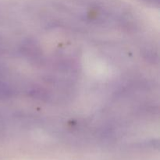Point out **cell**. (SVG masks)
Listing matches in <instances>:
<instances>
[{
    "label": "cell",
    "instance_id": "1",
    "mask_svg": "<svg viewBox=\"0 0 160 160\" xmlns=\"http://www.w3.org/2000/svg\"><path fill=\"white\" fill-rule=\"evenodd\" d=\"M10 88L5 84L0 83V99L8 98L10 95Z\"/></svg>",
    "mask_w": 160,
    "mask_h": 160
}]
</instances>
